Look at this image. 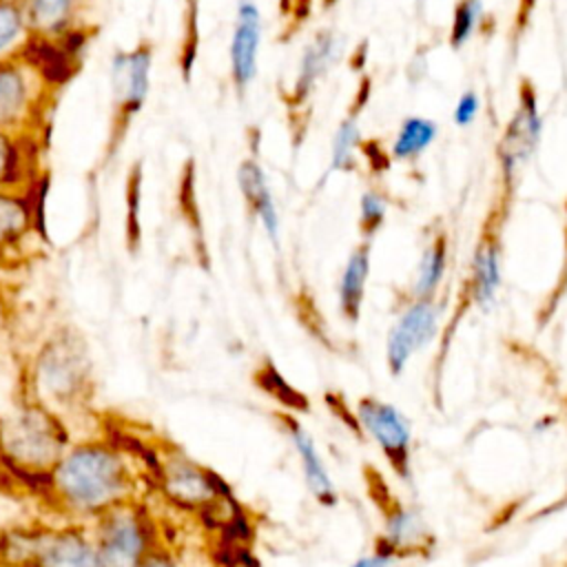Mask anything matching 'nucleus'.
I'll return each instance as SVG.
<instances>
[{
  "instance_id": "obj_17",
  "label": "nucleus",
  "mask_w": 567,
  "mask_h": 567,
  "mask_svg": "<svg viewBox=\"0 0 567 567\" xmlns=\"http://www.w3.org/2000/svg\"><path fill=\"white\" fill-rule=\"evenodd\" d=\"M237 184L248 204L252 219L259 224L270 244L279 246L281 239V219L279 208L270 188V179L266 168L257 157H246L237 166Z\"/></svg>"
},
{
  "instance_id": "obj_20",
  "label": "nucleus",
  "mask_w": 567,
  "mask_h": 567,
  "mask_svg": "<svg viewBox=\"0 0 567 567\" xmlns=\"http://www.w3.org/2000/svg\"><path fill=\"white\" fill-rule=\"evenodd\" d=\"M501 288V255L492 239H483L472 259L470 295L478 308H489Z\"/></svg>"
},
{
  "instance_id": "obj_12",
  "label": "nucleus",
  "mask_w": 567,
  "mask_h": 567,
  "mask_svg": "<svg viewBox=\"0 0 567 567\" xmlns=\"http://www.w3.org/2000/svg\"><path fill=\"white\" fill-rule=\"evenodd\" d=\"M286 430V436L290 441V447L295 450L301 467L303 483L312 498L323 507H334L339 503V492L332 481V474L323 461V454L317 447L315 436L301 425V421L295 414H281L279 416Z\"/></svg>"
},
{
  "instance_id": "obj_5",
  "label": "nucleus",
  "mask_w": 567,
  "mask_h": 567,
  "mask_svg": "<svg viewBox=\"0 0 567 567\" xmlns=\"http://www.w3.org/2000/svg\"><path fill=\"white\" fill-rule=\"evenodd\" d=\"M53 93L22 55L0 60V128L42 137Z\"/></svg>"
},
{
  "instance_id": "obj_11",
  "label": "nucleus",
  "mask_w": 567,
  "mask_h": 567,
  "mask_svg": "<svg viewBox=\"0 0 567 567\" xmlns=\"http://www.w3.org/2000/svg\"><path fill=\"white\" fill-rule=\"evenodd\" d=\"M374 545L388 549L399 560H403L427 554L434 545V536L425 516L414 505H408L403 501H388V505L383 507L381 532Z\"/></svg>"
},
{
  "instance_id": "obj_30",
  "label": "nucleus",
  "mask_w": 567,
  "mask_h": 567,
  "mask_svg": "<svg viewBox=\"0 0 567 567\" xmlns=\"http://www.w3.org/2000/svg\"><path fill=\"white\" fill-rule=\"evenodd\" d=\"M481 111V100H478V95L474 93V91H467V93H463L461 97H458V102H456V106H454V122L458 124V126H467V124H472L474 120H476V113Z\"/></svg>"
},
{
  "instance_id": "obj_37",
  "label": "nucleus",
  "mask_w": 567,
  "mask_h": 567,
  "mask_svg": "<svg viewBox=\"0 0 567 567\" xmlns=\"http://www.w3.org/2000/svg\"><path fill=\"white\" fill-rule=\"evenodd\" d=\"M565 554H567V549H565Z\"/></svg>"
},
{
  "instance_id": "obj_31",
  "label": "nucleus",
  "mask_w": 567,
  "mask_h": 567,
  "mask_svg": "<svg viewBox=\"0 0 567 567\" xmlns=\"http://www.w3.org/2000/svg\"><path fill=\"white\" fill-rule=\"evenodd\" d=\"M142 567H184V560L179 556V551L168 545V540H164L144 563Z\"/></svg>"
},
{
  "instance_id": "obj_24",
  "label": "nucleus",
  "mask_w": 567,
  "mask_h": 567,
  "mask_svg": "<svg viewBox=\"0 0 567 567\" xmlns=\"http://www.w3.org/2000/svg\"><path fill=\"white\" fill-rule=\"evenodd\" d=\"M361 148V128L354 115L343 117L334 128L330 142V173L352 171L357 164V153Z\"/></svg>"
},
{
  "instance_id": "obj_23",
  "label": "nucleus",
  "mask_w": 567,
  "mask_h": 567,
  "mask_svg": "<svg viewBox=\"0 0 567 567\" xmlns=\"http://www.w3.org/2000/svg\"><path fill=\"white\" fill-rule=\"evenodd\" d=\"M436 137L434 122L425 117H408L396 131L392 142V157L394 159H414L419 157Z\"/></svg>"
},
{
  "instance_id": "obj_36",
  "label": "nucleus",
  "mask_w": 567,
  "mask_h": 567,
  "mask_svg": "<svg viewBox=\"0 0 567 567\" xmlns=\"http://www.w3.org/2000/svg\"><path fill=\"white\" fill-rule=\"evenodd\" d=\"M9 2H18V4H24L27 0H9Z\"/></svg>"
},
{
  "instance_id": "obj_8",
  "label": "nucleus",
  "mask_w": 567,
  "mask_h": 567,
  "mask_svg": "<svg viewBox=\"0 0 567 567\" xmlns=\"http://www.w3.org/2000/svg\"><path fill=\"white\" fill-rule=\"evenodd\" d=\"M441 328V306L434 299H414L408 303L385 339V363L390 374L399 377L416 352L427 348Z\"/></svg>"
},
{
  "instance_id": "obj_10",
  "label": "nucleus",
  "mask_w": 567,
  "mask_h": 567,
  "mask_svg": "<svg viewBox=\"0 0 567 567\" xmlns=\"http://www.w3.org/2000/svg\"><path fill=\"white\" fill-rule=\"evenodd\" d=\"M35 567H100L91 525L42 523Z\"/></svg>"
},
{
  "instance_id": "obj_29",
  "label": "nucleus",
  "mask_w": 567,
  "mask_h": 567,
  "mask_svg": "<svg viewBox=\"0 0 567 567\" xmlns=\"http://www.w3.org/2000/svg\"><path fill=\"white\" fill-rule=\"evenodd\" d=\"M213 563L215 567H261V560L255 554L252 545L233 547V549L213 554Z\"/></svg>"
},
{
  "instance_id": "obj_26",
  "label": "nucleus",
  "mask_w": 567,
  "mask_h": 567,
  "mask_svg": "<svg viewBox=\"0 0 567 567\" xmlns=\"http://www.w3.org/2000/svg\"><path fill=\"white\" fill-rule=\"evenodd\" d=\"M140 197H142V171L140 164L131 166L126 182V241L135 250L140 244Z\"/></svg>"
},
{
  "instance_id": "obj_1",
  "label": "nucleus",
  "mask_w": 567,
  "mask_h": 567,
  "mask_svg": "<svg viewBox=\"0 0 567 567\" xmlns=\"http://www.w3.org/2000/svg\"><path fill=\"white\" fill-rule=\"evenodd\" d=\"M140 463L111 436L73 439L47 476L42 501L58 520L93 525L111 509L140 501Z\"/></svg>"
},
{
  "instance_id": "obj_15",
  "label": "nucleus",
  "mask_w": 567,
  "mask_h": 567,
  "mask_svg": "<svg viewBox=\"0 0 567 567\" xmlns=\"http://www.w3.org/2000/svg\"><path fill=\"white\" fill-rule=\"evenodd\" d=\"M540 128H543V122H540L534 91L529 86H523L520 102L501 142V162L507 177H512L532 157L540 140Z\"/></svg>"
},
{
  "instance_id": "obj_18",
  "label": "nucleus",
  "mask_w": 567,
  "mask_h": 567,
  "mask_svg": "<svg viewBox=\"0 0 567 567\" xmlns=\"http://www.w3.org/2000/svg\"><path fill=\"white\" fill-rule=\"evenodd\" d=\"M82 9L84 0H27L24 13L31 38L64 42L66 38L82 29Z\"/></svg>"
},
{
  "instance_id": "obj_7",
  "label": "nucleus",
  "mask_w": 567,
  "mask_h": 567,
  "mask_svg": "<svg viewBox=\"0 0 567 567\" xmlns=\"http://www.w3.org/2000/svg\"><path fill=\"white\" fill-rule=\"evenodd\" d=\"M153 71V47L140 42L133 49L117 51L111 58V95H113V128H111V153L117 148L128 124L146 104L151 91Z\"/></svg>"
},
{
  "instance_id": "obj_4",
  "label": "nucleus",
  "mask_w": 567,
  "mask_h": 567,
  "mask_svg": "<svg viewBox=\"0 0 567 567\" xmlns=\"http://www.w3.org/2000/svg\"><path fill=\"white\" fill-rule=\"evenodd\" d=\"M91 532L100 567H142L166 540L144 498L111 509L91 525Z\"/></svg>"
},
{
  "instance_id": "obj_32",
  "label": "nucleus",
  "mask_w": 567,
  "mask_h": 567,
  "mask_svg": "<svg viewBox=\"0 0 567 567\" xmlns=\"http://www.w3.org/2000/svg\"><path fill=\"white\" fill-rule=\"evenodd\" d=\"M396 563H399V558L394 554H390L388 549L374 545L372 551L361 554L348 567H396Z\"/></svg>"
},
{
  "instance_id": "obj_13",
  "label": "nucleus",
  "mask_w": 567,
  "mask_h": 567,
  "mask_svg": "<svg viewBox=\"0 0 567 567\" xmlns=\"http://www.w3.org/2000/svg\"><path fill=\"white\" fill-rule=\"evenodd\" d=\"M38 228L35 188L0 190V264L20 257Z\"/></svg>"
},
{
  "instance_id": "obj_27",
  "label": "nucleus",
  "mask_w": 567,
  "mask_h": 567,
  "mask_svg": "<svg viewBox=\"0 0 567 567\" xmlns=\"http://www.w3.org/2000/svg\"><path fill=\"white\" fill-rule=\"evenodd\" d=\"M481 11H483L481 0H461L456 4L454 20H452V35H450L452 47H461L472 38L481 20Z\"/></svg>"
},
{
  "instance_id": "obj_14",
  "label": "nucleus",
  "mask_w": 567,
  "mask_h": 567,
  "mask_svg": "<svg viewBox=\"0 0 567 567\" xmlns=\"http://www.w3.org/2000/svg\"><path fill=\"white\" fill-rule=\"evenodd\" d=\"M42 137L0 128V190H31L42 179Z\"/></svg>"
},
{
  "instance_id": "obj_16",
  "label": "nucleus",
  "mask_w": 567,
  "mask_h": 567,
  "mask_svg": "<svg viewBox=\"0 0 567 567\" xmlns=\"http://www.w3.org/2000/svg\"><path fill=\"white\" fill-rule=\"evenodd\" d=\"M343 49V40L332 29L317 31L303 47L295 73V82L290 89V102L303 104L317 84L326 78V73L337 64Z\"/></svg>"
},
{
  "instance_id": "obj_34",
  "label": "nucleus",
  "mask_w": 567,
  "mask_h": 567,
  "mask_svg": "<svg viewBox=\"0 0 567 567\" xmlns=\"http://www.w3.org/2000/svg\"><path fill=\"white\" fill-rule=\"evenodd\" d=\"M337 0H323V7H330V4H334Z\"/></svg>"
},
{
  "instance_id": "obj_3",
  "label": "nucleus",
  "mask_w": 567,
  "mask_h": 567,
  "mask_svg": "<svg viewBox=\"0 0 567 567\" xmlns=\"http://www.w3.org/2000/svg\"><path fill=\"white\" fill-rule=\"evenodd\" d=\"M93 390V361L86 341L69 326L55 328L27 363L24 394L69 419L89 408Z\"/></svg>"
},
{
  "instance_id": "obj_21",
  "label": "nucleus",
  "mask_w": 567,
  "mask_h": 567,
  "mask_svg": "<svg viewBox=\"0 0 567 567\" xmlns=\"http://www.w3.org/2000/svg\"><path fill=\"white\" fill-rule=\"evenodd\" d=\"M31 40L24 4L0 0V60L20 55Z\"/></svg>"
},
{
  "instance_id": "obj_35",
  "label": "nucleus",
  "mask_w": 567,
  "mask_h": 567,
  "mask_svg": "<svg viewBox=\"0 0 567 567\" xmlns=\"http://www.w3.org/2000/svg\"><path fill=\"white\" fill-rule=\"evenodd\" d=\"M534 4V0H525V7H532Z\"/></svg>"
},
{
  "instance_id": "obj_22",
  "label": "nucleus",
  "mask_w": 567,
  "mask_h": 567,
  "mask_svg": "<svg viewBox=\"0 0 567 567\" xmlns=\"http://www.w3.org/2000/svg\"><path fill=\"white\" fill-rule=\"evenodd\" d=\"M447 264V248L445 239H434L421 255L416 277H414V299H432L439 284L443 281Z\"/></svg>"
},
{
  "instance_id": "obj_25",
  "label": "nucleus",
  "mask_w": 567,
  "mask_h": 567,
  "mask_svg": "<svg viewBox=\"0 0 567 567\" xmlns=\"http://www.w3.org/2000/svg\"><path fill=\"white\" fill-rule=\"evenodd\" d=\"M255 381L261 385V390L272 396L279 405H284L288 410V414H295V412H306L308 410V401L306 396L292 388L284 377L281 372L275 368V363L270 361H264L257 370H255Z\"/></svg>"
},
{
  "instance_id": "obj_6",
  "label": "nucleus",
  "mask_w": 567,
  "mask_h": 567,
  "mask_svg": "<svg viewBox=\"0 0 567 567\" xmlns=\"http://www.w3.org/2000/svg\"><path fill=\"white\" fill-rule=\"evenodd\" d=\"M354 427L374 443L383 454L392 472L410 481L412 476V423L410 419L390 401L379 396H361L352 408Z\"/></svg>"
},
{
  "instance_id": "obj_19",
  "label": "nucleus",
  "mask_w": 567,
  "mask_h": 567,
  "mask_svg": "<svg viewBox=\"0 0 567 567\" xmlns=\"http://www.w3.org/2000/svg\"><path fill=\"white\" fill-rule=\"evenodd\" d=\"M368 277H370V248L368 244H361L346 259L339 277V286H337L339 310L343 319H348L350 323H357L361 317Z\"/></svg>"
},
{
  "instance_id": "obj_9",
  "label": "nucleus",
  "mask_w": 567,
  "mask_h": 567,
  "mask_svg": "<svg viewBox=\"0 0 567 567\" xmlns=\"http://www.w3.org/2000/svg\"><path fill=\"white\" fill-rule=\"evenodd\" d=\"M261 35L264 18L259 4L255 0H237L228 40V75L239 95H244L257 80Z\"/></svg>"
},
{
  "instance_id": "obj_2",
  "label": "nucleus",
  "mask_w": 567,
  "mask_h": 567,
  "mask_svg": "<svg viewBox=\"0 0 567 567\" xmlns=\"http://www.w3.org/2000/svg\"><path fill=\"white\" fill-rule=\"evenodd\" d=\"M71 443L69 421L27 394L0 412V472L40 496Z\"/></svg>"
},
{
  "instance_id": "obj_28",
  "label": "nucleus",
  "mask_w": 567,
  "mask_h": 567,
  "mask_svg": "<svg viewBox=\"0 0 567 567\" xmlns=\"http://www.w3.org/2000/svg\"><path fill=\"white\" fill-rule=\"evenodd\" d=\"M385 213H388V199L379 190H374V188L365 190L361 195V199H359V226H361V233L365 237H372L381 228V224L385 219Z\"/></svg>"
},
{
  "instance_id": "obj_33",
  "label": "nucleus",
  "mask_w": 567,
  "mask_h": 567,
  "mask_svg": "<svg viewBox=\"0 0 567 567\" xmlns=\"http://www.w3.org/2000/svg\"><path fill=\"white\" fill-rule=\"evenodd\" d=\"M565 505H567V472H565V492H563V496H560L551 507L545 509V516H551L556 509H563Z\"/></svg>"
}]
</instances>
